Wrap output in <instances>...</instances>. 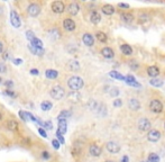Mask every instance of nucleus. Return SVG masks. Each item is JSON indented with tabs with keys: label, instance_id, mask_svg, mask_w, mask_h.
Wrapping results in <instances>:
<instances>
[{
	"label": "nucleus",
	"instance_id": "5",
	"mask_svg": "<svg viewBox=\"0 0 165 162\" xmlns=\"http://www.w3.org/2000/svg\"><path fill=\"white\" fill-rule=\"evenodd\" d=\"M137 126H138V128H139L140 131L146 132V131H151L152 124H151V122L148 121L147 118H142V119H139V121H138Z\"/></svg>",
	"mask_w": 165,
	"mask_h": 162
},
{
	"label": "nucleus",
	"instance_id": "10",
	"mask_svg": "<svg viewBox=\"0 0 165 162\" xmlns=\"http://www.w3.org/2000/svg\"><path fill=\"white\" fill-rule=\"evenodd\" d=\"M89 153L92 157H100L101 153H102V149L97 144H91L90 148H89Z\"/></svg>",
	"mask_w": 165,
	"mask_h": 162
},
{
	"label": "nucleus",
	"instance_id": "28",
	"mask_svg": "<svg viewBox=\"0 0 165 162\" xmlns=\"http://www.w3.org/2000/svg\"><path fill=\"white\" fill-rule=\"evenodd\" d=\"M120 16H121V19L126 23H132L134 20V16L132 14H128V12H123Z\"/></svg>",
	"mask_w": 165,
	"mask_h": 162
},
{
	"label": "nucleus",
	"instance_id": "60",
	"mask_svg": "<svg viewBox=\"0 0 165 162\" xmlns=\"http://www.w3.org/2000/svg\"><path fill=\"white\" fill-rule=\"evenodd\" d=\"M164 126H165V125H164Z\"/></svg>",
	"mask_w": 165,
	"mask_h": 162
},
{
	"label": "nucleus",
	"instance_id": "29",
	"mask_svg": "<svg viewBox=\"0 0 165 162\" xmlns=\"http://www.w3.org/2000/svg\"><path fill=\"white\" fill-rule=\"evenodd\" d=\"M69 67L72 71H78L80 69V63L76 60H71L69 62Z\"/></svg>",
	"mask_w": 165,
	"mask_h": 162
},
{
	"label": "nucleus",
	"instance_id": "42",
	"mask_svg": "<svg viewBox=\"0 0 165 162\" xmlns=\"http://www.w3.org/2000/svg\"><path fill=\"white\" fill-rule=\"evenodd\" d=\"M114 106L115 107H121L123 106V100L121 99H115V101H114Z\"/></svg>",
	"mask_w": 165,
	"mask_h": 162
},
{
	"label": "nucleus",
	"instance_id": "47",
	"mask_svg": "<svg viewBox=\"0 0 165 162\" xmlns=\"http://www.w3.org/2000/svg\"><path fill=\"white\" fill-rule=\"evenodd\" d=\"M5 93H6L7 96H10V97H16V93L12 92L11 90H9V89H7V90L5 91Z\"/></svg>",
	"mask_w": 165,
	"mask_h": 162
},
{
	"label": "nucleus",
	"instance_id": "52",
	"mask_svg": "<svg viewBox=\"0 0 165 162\" xmlns=\"http://www.w3.org/2000/svg\"><path fill=\"white\" fill-rule=\"evenodd\" d=\"M119 7H121V8H129V5L128 3H119Z\"/></svg>",
	"mask_w": 165,
	"mask_h": 162
},
{
	"label": "nucleus",
	"instance_id": "56",
	"mask_svg": "<svg viewBox=\"0 0 165 162\" xmlns=\"http://www.w3.org/2000/svg\"><path fill=\"white\" fill-rule=\"evenodd\" d=\"M2 119V115H1V113H0V121Z\"/></svg>",
	"mask_w": 165,
	"mask_h": 162
},
{
	"label": "nucleus",
	"instance_id": "27",
	"mask_svg": "<svg viewBox=\"0 0 165 162\" xmlns=\"http://www.w3.org/2000/svg\"><path fill=\"white\" fill-rule=\"evenodd\" d=\"M109 76H110L111 78H114V79L126 81V77H124L123 74H120V73H119V72H117V71H110V72H109Z\"/></svg>",
	"mask_w": 165,
	"mask_h": 162
},
{
	"label": "nucleus",
	"instance_id": "46",
	"mask_svg": "<svg viewBox=\"0 0 165 162\" xmlns=\"http://www.w3.org/2000/svg\"><path fill=\"white\" fill-rule=\"evenodd\" d=\"M42 157H43V159H45V160H48L51 155H50V153H48L47 151H44L43 153H42Z\"/></svg>",
	"mask_w": 165,
	"mask_h": 162
},
{
	"label": "nucleus",
	"instance_id": "3",
	"mask_svg": "<svg viewBox=\"0 0 165 162\" xmlns=\"http://www.w3.org/2000/svg\"><path fill=\"white\" fill-rule=\"evenodd\" d=\"M10 23L15 28H19V27H20V18H19V15L17 14L16 10H14V9L10 11Z\"/></svg>",
	"mask_w": 165,
	"mask_h": 162
},
{
	"label": "nucleus",
	"instance_id": "41",
	"mask_svg": "<svg viewBox=\"0 0 165 162\" xmlns=\"http://www.w3.org/2000/svg\"><path fill=\"white\" fill-rule=\"evenodd\" d=\"M128 86H132V87H135V88H140L142 87V84L140 83H138L137 81H135V82H126Z\"/></svg>",
	"mask_w": 165,
	"mask_h": 162
},
{
	"label": "nucleus",
	"instance_id": "59",
	"mask_svg": "<svg viewBox=\"0 0 165 162\" xmlns=\"http://www.w3.org/2000/svg\"><path fill=\"white\" fill-rule=\"evenodd\" d=\"M142 162H148V161H142Z\"/></svg>",
	"mask_w": 165,
	"mask_h": 162
},
{
	"label": "nucleus",
	"instance_id": "58",
	"mask_svg": "<svg viewBox=\"0 0 165 162\" xmlns=\"http://www.w3.org/2000/svg\"><path fill=\"white\" fill-rule=\"evenodd\" d=\"M0 83H1V78H0Z\"/></svg>",
	"mask_w": 165,
	"mask_h": 162
},
{
	"label": "nucleus",
	"instance_id": "6",
	"mask_svg": "<svg viewBox=\"0 0 165 162\" xmlns=\"http://www.w3.org/2000/svg\"><path fill=\"white\" fill-rule=\"evenodd\" d=\"M149 108H151V111H153V113H161V111H163V105H162V102L160 100H157V99H153V100L151 101V104H149Z\"/></svg>",
	"mask_w": 165,
	"mask_h": 162
},
{
	"label": "nucleus",
	"instance_id": "43",
	"mask_svg": "<svg viewBox=\"0 0 165 162\" xmlns=\"http://www.w3.org/2000/svg\"><path fill=\"white\" fill-rule=\"evenodd\" d=\"M135 81H136V79H135L134 76H130V74H129V76L126 77V81H125V82H135Z\"/></svg>",
	"mask_w": 165,
	"mask_h": 162
},
{
	"label": "nucleus",
	"instance_id": "26",
	"mask_svg": "<svg viewBox=\"0 0 165 162\" xmlns=\"http://www.w3.org/2000/svg\"><path fill=\"white\" fill-rule=\"evenodd\" d=\"M120 50H121V52L124 53L125 55H132V54H133V49H132V46L128 45V44H123V45L120 46Z\"/></svg>",
	"mask_w": 165,
	"mask_h": 162
},
{
	"label": "nucleus",
	"instance_id": "48",
	"mask_svg": "<svg viewBox=\"0 0 165 162\" xmlns=\"http://www.w3.org/2000/svg\"><path fill=\"white\" fill-rule=\"evenodd\" d=\"M56 136H57V140H59V142H60L61 144H64V139H63V135L59 134V133H56Z\"/></svg>",
	"mask_w": 165,
	"mask_h": 162
},
{
	"label": "nucleus",
	"instance_id": "40",
	"mask_svg": "<svg viewBox=\"0 0 165 162\" xmlns=\"http://www.w3.org/2000/svg\"><path fill=\"white\" fill-rule=\"evenodd\" d=\"M52 144H53V148H54L55 150H59L60 146H61V143L59 142V140H53V141H52Z\"/></svg>",
	"mask_w": 165,
	"mask_h": 162
},
{
	"label": "nucleus",
	"instance_id": "1",
	"mask_svg": "<svg viewBox=\"0 0 165 162\" xmlns=\"http://www.w3.org/2000/svg\"><path fill=\"white\" fill-rule=\"evenodd\" d=\"M68 86H69V88H70L71 90L78 91V90H80L81 88H83L84 81H83L82 78L74 76V77H71V78L68 80Z\"/></svg>",
	"mask_w": 165,
	"mask_h": 162
},
{
	"label": "nucleus",
	"instance_id": "36",
	"mask_svg": "<svg viewBox=\"0 0 165 162\" xmlns=\"http://www.w3.org/2000/svg\"><path fill=\"white\" fill-rule=\"evenodd\" d=\"M19 116H20V118L22 119V121L29 122V118H28V116H27V111H19Z\"/></svg>",
	"mask_w": 165,
	"mask_h": 162
},
{
	"label": "nucleus",
	"instance_id": "15",
	"mask_svg": "<svg viewBox=\"0 0 165 162\" xmlns=\"http://www.w3.org/2000/svg\"><path fill=\"white\" fill-rule=\"evenodd\" d=\"M90 21L94 24V25H97V24H99L100 21H101V15L98 12V11H92L91 14H90Z\"/></svg>",
	"mask_w": 165,
	"mask_h": 162
},
{
	"label": "nucleus",
	"instance_id": "33",
	"mask_svg": "<svg viewBox=\"0 0 165 162\" xmlns=\"http://www.w3.org/2000/svg\"><path fill=\"white\" fill-rule=\"evenodd\" d=\"M148 162H160V157H158V154H156V153H151L149 155H148Z\"/></svg>",
	"mask_w": 165,
	"mask_h": 162
},
{
	"label": "nucleus",
	"instance_id": "50",
	"mask_svg": "<svg viewBox=\"0 0 165 162\" xmlns=\"http://www.w3.org/2000/svg\"><path fill=\"white\" fill-rule=\"evenodd\" d=\"M12 62H14L15 65H19V64H21L22 60H21V59H15V60H12Z\"/></svg>",
	"mask_w": 165,
	"mask_h": 162
},
{
	"label": "nucleus",
	"instance_id": "35",
	"mask_svg": "<svg viewBox=\"0 0 165 162\" xmlns=\"http://www.w3.org/2000/svg\"><path fill=\"white\" fill-rule=\"evenodd\" d=\"M26 37H27V40L29 41V42H31L34 38H36L34 32H31V30H27V32H26Z\"/></svg>",
	"mask_w": 165,
	"mask_h": 162
},
{
	"label": "nucleus",
	"instance_id": "55",
	"mask_svg": "<svg viewBox=\"0 0 165 162\" xmlns=\"http://www.w3.org/2000/svg\"><path fill=\"white\" fill-rule=\"evenodd\" d=\"M2 51H3V44H2V42L0 41V53H2Z\"/></svg>",
	"mask_w": 165,
	"mask_h": 162
},
{
	"label": "nucleus",
	"instance_id": "22",
	"mask_svg": "<svg viewBox=\"0 0 165 162\" xmlns=\"http://www.w3.org/2000/svg\"><path fill=\"white\" fill-rule=\"evenodd\" d=\"M71 116H72V113L70 111H62L59 114L57 119H59V121H66V119L70 118Z\"/></svg>",
	"mask_w": 165,
	"mask_h": 162
},
{
	"label": "nucleus",
	"instance_id": "12",
	"mask_svg": "<svg viewBox=\"0 0 165 162\" xmlns=\"http://www.w3.org/2000/svg\"><path fill=\"white\" fill-rule=\"evenodd\" d=\"M68 11H69L70 15L75 16V15H78L79 11H80V6H79L76 2H72V3H70V5L68 6Z\"/></svg>",
	"mask_w": 165,
	"mask_h": 162
},
{
	"label": "nucleus",
	"instance_id": "2",
	"mask_svg": "<svg viewBox=\"0 0 165 162\" xmlns=\"http://www.w3.org/2000/svg\"><path fill=\"white\" fill-rule=\"evenodd\" d=\"M50 95L52 96V98H54L56 100H60L65 96V90L63 89L61 86H55V87H53L51 89Z\"/></svg>",
	"mask_w": 165,
	"mask_h": 162
},
{
	"label": "nucleus",
	"instance_id": "4",
	"mask_svg": "<svg viewBox=\"0 0 165 162\" xmlns=\"http://www.w3.org/2000/svg\"><path fill=\"white\" fill-rule=\"evenodd\" d=\"M27 11H28V14H29V16L31 17H37L38 15H40V12H41V7L37 5V3H31L28 7H27Z\"/></svg>",
	"mask_w": 165,
	"mask_h": 162
},
{
	"label": "nucleus",
	"instance_id": "18",
	"mask_svg": "<svg viewBox=\"0 0 165 162\" xmlns=\"http://www.w3.org/2000/svg\"><path fill=\"white\" fill-rule=\"evenodd\" d=\"M28 50L31 51L33 54L37 55V56H42V55H44V49L36 47V46H34V45H31V44H28Z\"/></svg>",
	"mask_w": 165,
	"mask_h": 162
},
{
	"label": "nucleus",
	"instance_id": "53",
	"mask_svg": "<svg viewBox=\"0 0 165 162\" xmlns=\"http://www.w3.org/2000/svg\"><path fill=\"white\" fill-rule=\"evenodd\" d=\"M31 74H35V76H37V74H38V70H37V69H31Z\"/></svg>",
	"mask_w": 165,
	"mask_h": 162
},
{
	"label": "nucleus",
	"instance_id": "8",
	"mask_svg": "<svg viewBox=\"0 0 165 162\" xmlns=\"http://www.w3.org/2000/svg\"><path fill=\"white\" fill-rule=\"evenodd\" d=\"M106 148H107L108 152H110V153H112V154H116V153H118V152L120 151L119 144H117V143L114 141L108 142V143L106 144Z\"/></svg>",
	"mask_w": 165,
	"mask_h": 162
},
{
	"label": "nucleus",
	"instance_id": "37",
	"mask_svg": "<svg viewBox=\"0 0 165 162\" xmlns=\"http://www.w3.org/2000/svg\"><path fill=\"white\" fill-rule=\"evenodd\" d=\"M43 127L46 128V130H53V124H52L51 121L44 122V123H43Z\"/></svg>",
	"mask_w": 165,
	"mask_h": 162
},
{
	"label": "nucleus",
	"instance_id": "54",
	"mask_svg": "<svg viewBox=\"0 0 165 162\" xmlns=\"http://www.w3.org/2000/svg\"><path fill=\"white\" fill-rule=\"evenodd\" d=\"M121 162H129L128 157H127V155H124V157H123V159H121Z\"/></svg>",
	"mask_w": 165,
	"mask_h": 162
},
{
	"label": "nucleus",
	"instance_id": "7",
	"mask_svg": "<svg viewBox=\"0 0 165 162\" xmlns=\"http://www.w3.org/2000/svg\"><path fill=\"white\" fill-rule=\"evenodd\" d=\"M51 8L55 14H62L63 11L65 10V5L63 3L62 1H54L52 3Z\"/></svg>",
	"mask_w": 165,
	"mask_h": 162
},
{
	"label": "nucleus",
	"instance_id": "9",
	"mask_svg": "<svg viewBox=\"0 0 165 162\" xmlns=\"http://www.w3.org/2000/svg\"><path fill=\"white\" fill-rule=\"evenodd\" d=\"M147 139L151 142H157L161 139V133L157 130H151L147 133Z\"/></svg>",
	"mask_w": 165,
	"mask_h": 162
},
{
	"label": "nucleus",
	"instance_id": "51",
	"mask_svg": "<svg viewBox=\"0 0 165 162\" xmlns=\"http://www.w3.org/2000/svg\"><path fill=\"white\" fill-rule=\"evenodd\" d=\"M5 84H6V87H12V86H14V82L11 80H8V81H6Z\"/></svg>",
	"mask_w": 165,
	"mask_h": 162
},
{
	"label": "nucleus",
	"instance_id": "16",
	"mask_svg": "<svg viewBox=\"0 0 165 162\" xmlns=\"http://www.w3.org/2000/svg\"><path fill=\"white\" fill-rule=\"evenodd\" d=\"M101 54H102L103 58H106V59H112L115 56V52L112 49H110V47H104L101 50Z\"/></svg>",
	"mask_w": 165,
	"mask_h": 162
},
{
	"label": "nucleus",
	"instance_id": "31",
	"mask_svg": "<svg viewBox=\"0 0 165 162\" xmlns=\"http://www.w3.org/2000/svg\"><path fill=\"white\" fill-rule=\"evenodd\" d=\"M52 107H53V105H52V102H50V101H43L41 104L42 111H48L50 109H52Z\"/></svg>",
	"mask_w": 165,
	"mask_h": 162
},
{
	"label": "nucleus",
	"instance_id": "23",
	"mask_svg": "<svg viewBox=\"0 0 165 162\" xmlns=\"http://www.w3.org/2000/svg\"><path fill=\"white\" fill-rule=\"evenodd\" d=\"M101 10H102V12L104 15L110 16V15H112L115 12V7L114 6H111V5H104Z\"/></svg>",
	"mask_w": 165,
	"mask_h": 162
},
{
	"label": "nucleus",
	"instance_id": "39",
	"mask_svg": "<svg viewBox=\"0 0 165 162\" xmlns=\"http://www.w3.org/2000/svg\"><path fill=\"white\" fill-rule=\"evenodd\" d=\"M119 95V89L118 88H112V89H110V96L111 97H117Z\"/></svg>",
	"mask_w": 165,
	"mask_h": 162
},
{
	"label": "nucleus",
	"instance_id": "19",
	"mask_svg": "<svg viewBox=\"0 0 165 162\" xmlns=\"http://www.w3.org/2000/svg\"><path fill=\"white\" fill-rule=\"evenodd\" d=\"M68 131V123L66 121H59V128H57V132L56 133H59V134H65Z\"/></svg>",
	"mask_w": 165,
	"mask_h": 162
},
{
	"label": "nucleus",
	"instance_id": "14",
	"mask_svg": "<svg viewBox=\"0 0 165 162\" xmlns=\"http://www.w3.org/2000/svg\"><path fill=\"white\" fill-rule=\"evenodd\" d=\"M128 107L132 111H138L140 108V102L137 100L136 98H130L128 101Z\"/></svg>",
	"mask_w": 165,
	"mask_h": 162
},
{
	"label": "nucleus",
	"instance_id": "49",
	"mask_svg": "<svg viewBox=\"0 0 165 162\" xmlns=\"http://www.w3.org/2000/svg\"><path fill=\"white\" fill-rule=\"evenodd\" d=\"M2 58H3V60H9L10 59V54L8 52H5L3 55H2Z\"/></svg>",
	"mask_w": 165,
	"mask_h": 162
},
{
	"label": "nucleus",
	"instance_id": "13",
	"mask_svg": "<svg viewBox=\"0 0 165 162\" xmlns=\"http://www.w3.org/2000/svg\"><path fill=\"white\" fill-rule=\"evenodd\" d=\"M82 41L87 46H92L93 44H94V38H93L92 35H91V34H89V33H87V34H84V35H83Z\"/></svg>",
	"mask_w": 165,
	"mask_h": 162
},
{
	"label": "nucleus",
	"instance_id": "17",
	"mask_svg": "<svg viewBox=\"0 0 165 162\" xmlns=\"http://www.w3.org/2000/svg\"><path fill=\"white\" fill-rule=\"evenodd\" d=\"M68 98L71 102H79L80 99H81V95L79 93V91H72V92L69 93Z\"/></svg>",
	"mask_w": 165,
	"mask_h": 162
},
{
	"label": "nucleus",
	"instance_id": "45",
	"mask_svg": "<svg viewBox=\"0 0 165 162\" xmlns=\"http://www.w3.org/2000/svg\"><path fill=\"white\" fill-rule=\"evenodd\" d=\"M6 71H7V68H6L5 63H1V62H0V73H5Z\"/></svg>",
	"mask_w": 165,
	"mask_h": 162
},
{
	"label": "nucleus",
	"instance_id": "20",
	"mask_svg": "<svg viewBox=\"0 0 165 162\" xmlns=\"http://www.w3.org/2000/svg\"><path fill=\"white\" fill-rule=\"evenodd\" d=\"M61 37V33H60V30H56V28H53L48 32V38L52 41H56L59 40Z\"/></svg>",
	"mask_w": 165,
	"mask_h": 162
},
{
	"label": "nucleus",
	"instance_id": "11",
	"mask_svg": "<svg viewBox=\"0 0 165 162\" xmlns=\"http://www.w3.org/2000/svg\"><path fill=\"white\" fill-rule=\"evenodd\" d=\"M75 27H76V25H75L74 20L70 19V18H68V19H65L63 21V28L65 30H68V32H73L75 30Z\"/></svg>",
	"mask_w": 165,
	"mask_h": 162
},
{
	"label": "nucleus",
	"instance_id": "21",
	"mask_svg": "<svg viewBox=\"0 0 165 162\" xmlns=\"http://www.w3.org/2000/svg\"><path fill=\"white\" fill-rule=\"evenodd\" d=\"M147 74L154 79V78H156L160 74V69L157 67H155V65H152V67H149L147 69Z\"/></svg>",
	"mask_w": 165,
	"mask_h": 162
},
{
	"label": "nucleus",
	"instance_id": "57",
	"mask_svg": "<svg viewBox=\"0 0 165 162\" xmlns=\"http://www.w3.org/2000/svg\"><path fill=\"white\" fill-rule=\"evenodd\" d=\"M106 162H114V161H106Z\"/></svg>",
	"mask_w": 165,
	"mask_h": 162
},
{
	"label": "nucleus",
	"instance_id": "44",
	"mask_svg": "<svg viewBox=\"0 0 165 162\" xmlns=\"http://www.w3.org/2000/svg\"><path fill=\"white\" fill-rule=\"evenodd\" d=\"M38 133H40V134H41V136H43V137H45V139H46V137H47V134H46V132H45V130H44V128H38Z\"/></svg>",
	"mask_w": 165,
	"mask_h": 162
},
{
	"label": "nucleus",
	"instance_id": "30",
	"mask_svg": "<svg viewBox=\"0 0 165 162\" xmlns=\"http://www.w3.org/2000/svg\"><path fill=\"white\" fill-rule=\"evenodd\" d=\"M95 37H97V40L99 41V42H101V43H106L107 40H108V37H107V35L102 33V32H98L97 34H95Z\"/></svg>",
	"mask_w": 165,
	"mask_h": 162
},
{
	"label": "nucleus",
	"instance_id": "34",
	"mask_svg": "<svg viewBox=\"0 0 165 162\" xmlns=\"http://www.w3.org/2000/svg\"><path fill=\"white\" fill-rule=\"evenodd\" d=\"M31 45H34V46H36V47H40V49H43V42L41 40H38L37 37L36 38H34V40L31 42Z\"/></svg>",
	"mask_w": 165,
	"mask_h": 162
},
{
	"label": "nucleus",
	"instance_id": "24",
	"mask_svg": "<svg viewBox=\"0 0 165 162\" xmlns=\"http://www.w3.org/2000/svg\"><path fill=\"white\" fill-rule=\"evenodd\" d=\"M45 76L48 79H56L57 76H59V72L56 70H54V69H48V70L45 71Z\"/></svg>",
	"mask_w": 165,
	"mask_h": 162
},
{
	"label": "nucleus",
	"instance_id": "32",
	"mask_svg": "<svg viewBox=\"0 0 165 162\" xmlns=\"http://www.w3.org/2000/svg\"><path fill=\"white\" fill-rule=\"evenodd\" d=\"M149 83H151L153 87H162V86H163V81L157 79V78H154V79L149 80Z\"/></svg>",
	"mask_w": 165,
	"mask_h": 162
},
{
	"label": "nucleus",
	"instance_id": "25",
	"mask_svg": "<svg viewBox=\"0 0 165 162\" xmlns=\"http://www.w3.org/2000/svg\"><path fill=\"white\" fill-rule=\"evenodd\" d=\"M6 126H7V128H8L9 131L15 132V131H17V130H18V123H17L16 121H12V119L7 122Z\"/></svg>",
	"mask_w": 165,
	"mask_h": 162
},
{
	"label": "nucleus",
	"instance_id": "38",
	"mask_svg": "<svg viewBox=\"0 0 165 162\" xmlns=\"http://www.w3.org/2000/svg\"><path fill=\"white\" fill-rule=\"evenodd\" d=\"M129 67H130L133 70H137V69L139 68V64L137 63V61L133 60V61H130V62H129Z\"/></svg>",
	"mask_w": 165,
	"mask_h": 162
}]
</instances>
